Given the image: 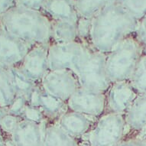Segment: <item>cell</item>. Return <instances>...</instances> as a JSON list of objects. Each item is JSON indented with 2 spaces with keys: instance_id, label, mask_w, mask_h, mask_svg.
<instances>
[{
  "instance_id": "30bf717a",
  "label": "cell",
  "mask_w": 146,
  "mask_h": 146,
  "mask_svg": "<svg viewBox=\"0 0 146 146\" xmlns=\"http://www.w3.org/2000/svg\"><path fill=\"white\" fill-rule=\"evenodd\" d=\"M29 105L39 108L48 123H57L68 110L67 103L46 93L40 85H36L26 96Z\"/></svg>"
},
{
  "instance_id": "9c48e42d",
  "label": "cell",
  "mask_w": 146,
  "mask_h": 146,
  "mask_svg": "<svg viewBox=\"0 0 146 146\" xmlns=\"http://www.w3.org/2000/svg\"><path fill=\"white\" fill-rule=\"evenodd\" d=\"M48 48L49 44L32 46L19 64L13 67L38 85L48 71Z\"/></svg>"
},
{
  "instance_id": "e0dca14e",
  "label": "cell",
  "mask_w": 146,
  "mask_h": 146,
  "mask_svg": "<svg viewBox=\"0 0 146 146\" xmlns=\"http://www.w3.org/2000/svg\"><path fill=\"white\" fill-rule=\"evenodd\" d=\"M43 146H83L56 123L46 122L44 130Z\"/></svg>"
},
{
  "instance_id": "3957f363",
  "label": "cell",
  "mask_w": 146,
  "mask_h": 146,
  "mask_svg": "<svg viewBox=\"0 0 146 146\" xmlns=\"http://www.w3.org/2000/svg\"><path fill=\"white\" fill-rule=\"evenodd\" d=\"M144 51L145 48L135 32L106 54V70L110 81L129 80Z\"/></svg>"
},
{
  "instance_id": "7a4b0ae2",
  "label": "cell",
  "mask_w": 146,
  "mask_h": 146,
  "mask_svg": "<svg viewBox=\"0 0 146 146\" xmlns=\"http://www.w3.org/2000/svg\"><path fill=\"white\" fill-rule=\"evenodd\" d=\"M0 28L30 46L51 40L52 20L41 11L14 6L0 16Z\"/></svg>"
},
{
  "instance_id": "836d02e7",
  "label": "cell",
  "mask_w": 146,
  "mask_h": 146,
  "mask_svg": "<svg viewBox=\"0 0 146 146\" xmlns=\"http://www.w3.org/2000/svg\"><path fill=\"white\" fill-rule=\"evenodd\" d=\"M139 133H142V135H143V137H141V138H144V139H146V128L144 130H142L141 132H139Z\"/></svg>"
},
{
  "instance_id": "5b68a950",
  "label": "cell",
  "mask_w": 146,
  "mask_h": 146,
  "mask_svg": "<svg viewBox=\"0 0 146 146\" xmlns=\"http://www.w3.org/2000/svg\"><path fill=\"white\" fill-rule=\"evenodd\" d=\"M125 114L105 113L88 134L87 146H115L126 135Z\"/></svg>"
},
{
  "instance_id": "1f68e13d",
  "label": "cell",
  "mask_w": 146,
  "mask_h": 146,
  "mask_svg": "<svg viewBox=\"0 0 146 146\" xmlns=\"http://www.w3.org/2000/svg\"><path fill=\"white\" fill-rule=\"evenodd\" d=\"M7 114H9L8 107H2V106H0V122L2 121V119H3V118L5 117Z\"/></svg>"
},
{
  "instance_id": "52a82bcc",
  "label": "cell",
  "mask_w": 146,
  "mask_h": 146,
  "mask_svg": "<svg viewBox=\"0 0 146 146\" xmlns=\"http://www.w3.org/2000/svg\"><path fill=\"white\" fill-rule=\"evenodd\" d=\"M90 48L80 41L69 43L49 44L48 70H73L77 61Z\"/></svg>"
},
{
  "instance_id": "ba28073f",
  "label": "cell",
  "mask_w": 146,
  "mask_h": 146,
  "mask_svg": "<svg viewBox=\"0 0 146 146\" xmlns=\"http://www.w3.org/2000/svg\"><path fill=\"white\" fill-rule=\"evenodd\" d=\"M69 110L99 119L106 113V93L79 88L67 103Z\"/></svg>"
},
{
  "instance_id": "7c38bea8",
  "label": "cell",
  "mask_w": 146,
  "mask_h": 146,
  "mask_svg": "<svg viewBox=\"0 0 146 146\" xmlns=\"http://www.w3.org/2000/svg\"><path fill=\"white\" fill-rule=\"evenodd\" d=\"M31 47L0 28V65L16 67Z\"/></svg>"
},
{
  "instance_id": "2e32d148",
  "label": "cell",
  "mask_w": 146,
  "mask_h": 146,
  "mask_svg": "<svg viewBox=\"0 0 146 146\" xmlns=\"http://www.w3.org/2000/svg\"><path fill=\"white\" fill-rule=\"evenodd\" d=\"M126 129L132 133L146 128V94H139L125 114Z\"/></svg>"
},
{
  "instance_id": "4316f807",
  "label": "cell",
  "mask_w": 146,
  "mask_h": 146,
  "mask_svg": "<svg viewBox=\"0 0 146 146\" xmlns=\"http://www.w3.org/2000/svg\"><path fill=\"white\" fill-rule=\"evenodd\" d=\"M27 103L26 96L23 95H17L12 103L8 106L9 113L20 116L26 106Z\"/></svg>"
},
{
  "instance_id": "83f0119b",
  "label": "cell",
  "mask_w": 146,
  "mask_h": 146,
  "mask_svg": "<svg viewBox=\"0 0 146 146\" xmlns=\"http://www.w3.org/2000/svg\"><path fill=\"white\" fill-rule=\"evenodd\" d=\"M46 1L47 0H15V6L42 12Z\"/></svg>"
},
{
  "instance_id": "603a6c76",
  "label": "cell",
  "mask_w": 146,
  "mask_h": 146,
  "mask_svg": "<svg viewBox=\"0 0 146 146\" xmlns=\"http://www.w3.org/2000/svg\"><path fill=\"white\" fill-rule=\"evenodd\" d=\"M11 68L17 95H23L26 96L29 94V92L36 86V84L25 77L15 67Z\"/></svg>"
},
{
  "instance_id": "d6a6232c",
  "label": "cell",
  "mask_w": 146,
  "mask_h": 146,
  "mask_svg": "<svg viewBox=\"0 0 146 146\" xmlns=\"http://www.w3.org/2000/svg\"><path fill=\"white\" fill-rule=\"evenodd\" d=\"M5 144V135L0 131V146H4Z\"/></svg>"
},
{
  "instance_id": "8992f818",
  "label": "cell",
  "mask_w": 146,
  "mask_h": 146,
  "mask_svg": "<svg viewBox=\"0 0 146 146\" xmlns=\"http://www.w3.org/2000/svg\"><path fill=\"white\" fill-rule=\"evenodd\" d=\"M39 85L47 94L66 103L81 87L77 75L72 70H49Z\"/></svg>"
},
{
  "instance_id": "5bb4252c",
  "label": "cell",
  "mask_w": 146,
  "mask_h": 146,
  "mask_svg": "<svg viewBox=\"0 0 146 146\" xmlns=\"http://www.w3.org/2000/svg\"><path fill=\"white\" fill-rule=\"evenodd\" d=\"M45 124L22 119L11 135L15 146H43Z\"/></svg>"
},
{
  "instance_id": "f1b7e54d",
  "label": "cell",
  "mask_w": 146,
  "mask_h": 146,
  "mask_svg": "<svg viewBox=\"0 0 146 146\" xmlns=\"http://www.w3.org/2000/svg\"><path fill=\"white\" fill-rule=\"evenodd\" d=\"M115 146H146V139L140 137H125Z\"/></svg>"
},
{
  "instance_id": "277c9868",
  "label": "cell",
  "mask_w": 146,
  "mask_h": 146,
  "mask_svg": "<svg viewBox=\"0 0 146 146\" xmlns=\"http://www.w3.org/2000/svg\"><path fill=\"white\" fill-rule=\"evenodd\" d=\"M106 54L90 48L75 64L73 70L82 88L107 93L112 82L106 70Z\"/></svg>"
},
{
  "instance_id": "d4e9b609",
  "label": "cell",
  "mask_w": 146,
  "mask_h": 146,
  "mask_svg": "<svg viewBox=\"0 0 146 146\" xmlns=\"http://www.w3.org/2000/svg\"><path fill=\"white\" fill-rule=\"evenodd\" d=\"M22 120V118L19 115L9 113L0 122V131L6 136H11Z\"/></svg>"
},
{
  "instance_id": "6da1fadb",
  "label": "cell",
  "mask_w": 146,
  "mask_h": 146,
  "mask_svg": "<svg viewBox=\"0 0 146 146\" xmlns=\"http://www.w3.org/2000/svg\"><path fill=\"white\" fill-rule=\"evenodd\" d=\"M139 21L118 3L105 8L92 19L91 48L106 54L135 33Z\"/></svg>"
},
{
  "instance_id": "7402d4cb",
  "label": "cell",
  "mask_w": 146,
  "mask_h": 146,
  "mask_svg": "<svg viewBox=\"0 0 146 146\" xmlns=\"http://www.w3.org/2000/svg\"><path fill=\"white\" fill-rule=\"evenodd\" d=\"M117 3L139 22L146 15V0H117Z\"/></svg>"
},
{
  "instance_id": "ac0fdd59",
  "label": "cell",
  "mask_w": 146,
  "mask_h": 146,
  "mask_svg": "<svg viewBox=\"0 0 146 146\" xmlns=\"http://www.w3.org/2000/svg\"><path fill=\"white\" fill-rule=\"evenodd\" d=\"M79 41L77 36V23L69 21H52V43H69Z\"/></svg>"
},
{
  "instance_id": "4fadbf2b",
  "label": "cell",
  "mask_w": 146,
  "mask_h": 146,
  "mask_svg": "<svg viewBox=\"0 0 146 146\" xmlns=\"http://www.w3.org/2000/svg\"><path fill=\"white\" fill-rule=\"evenodd\" d=\"M97 120L98 119L68 109L60 116L56 124L71 136L80 139L91 132Z\"/></svg>"
},
{
  "instance_id": "cb8c5ba5",
  "label": "cell",
  "mask_w": 146,
  "mask_h": 146,
  "mask_svg": "<svg viewBox=\"0 0 146 146\" xmlns=\"http://www.w3.org/2000/svg\"><path fill=\"white\" fill-rule=\"evenodd\" d=\"M91 28H92V19L79 16V19L77 22L78 39L80 41H81L90 48Z\"/></svg>"
},
{
  "instance_id": "ffe728a7",
  "label": "cell",
  "mask_w": 146,
  "mask_h": 146,
  "mask_svg": "<svg viewBox=\"0 0 146 146\" xmlns=\"http://www.w3.org/2000/svg\"><path fill=\"white\" fill-rule=\"evenodd\" d=\"M117 3V0H75L79 16L93 19L105 8Z\"/></svg>"
},
{
  "instance_id": "44dd1931",
  "label": "cell",
  "mask_w": 146,
  "mask_h": 146,
  "mask_svg": "<svg viewBox=\"0 0 146 146\" xmlns=\"http://www.w3.org/2000/svg\"><path fill=\"white\" fill-rule=\"evenodd\" d=\"M129 82L139 94H146V50L141 54Z\"/></svg>"
},
{
  "instance_id": "4dcf8cb0",
  "label": "cell",
  "mask_w": 146,
  "mask_h": 146,
  "mask_svg": "<svg viewBox=\"0 0 146 146\" xmlns=\"http://www.w3.org/2000/svg\"><path fill=\"white\" fill-rule=\"evenodd\" d=\"M15 6V0H0V16Z\"/></svg>"
},
{
  "instance_id": "f546056e",
  "label": "cell",
  "mask_w": 146,
  "mask_h": 146,
  "mask_svg": "<svg viewBox=\"0 0 146 146\" xmlns=\"http://www.w3.org/2000/svg\"><path fill=\"white\" fill-rule=\"evenodd\" d=\"M136 35L146 50V15L139 22Z\"/></svg>"
},
{
  "instance_id": "9a60e30c",
  "label": "cell",
  "mask_w": 146,
  "mask_h": 146,
  "mask_svg": "<svg viewBox=\"0 0 146 146\" xmlns=\"http://www.w3.org/2000/svg\"><path fill=\"white\" fill-rule=\"evenodd\" d=\"M42 12L52 21H69L77 23L79 19L75 0H47Z\"/></svg>"
},
{
  "instance_id": "8fae6325",
  "label": "cell",
  "mask_w": 146,
  "mask_h": 146,
  "mask_svg": "<svg viewBox=\"0 0 146 146\" xmlns=\"http://www.w3.org/2000/svg\"><path fill=\"white\" fill-rule=\"evenodd\" d=\"M139 95L129 80L112 83L106 93L105 113L125 114Z\"/></svg>"
},
{
  "instance_id": "d6986e66",
  "label": "cell",
  "mask_w": 146,
  "mask_h": 146,
  "mask_svg": "<svg viewBox=\"0 0 146 146\" xmlns=\"http://www.w3.org/2000/svg\"><path fill=\"white\" fill-rule=\"evenodd\" d=\"M16 96L12 68L0 65V106L8 107Z\"/></svg>"
},
{
  "instance_id": "484cf974",
  "label": "cell",
  "mask_w": 146,
  "mask_h": 146,
  "mask_svg": "<svg viewBox=\"0 0 146 146\" xmlns=\"http://www.w3.org/2000/svg\"><path fill=\"white\" fill-rule=\"evenodd\" d=\"M20 116L22 118V119L35 122L38 124H43L46 122L41 110L33 106L29 105L28 103Z\"/></svg>"
}]
</instances>
